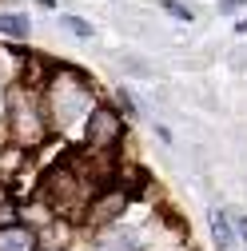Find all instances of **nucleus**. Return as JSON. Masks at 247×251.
<instances>
[{
	"label": "nucleus",
	"mask_w": 247,
	"mask_h": 251,
	"mask_svg": "<svg viewBox=\"0 0 247 251\" xmlns=\"http://www.w3.org/2000/svg\"><path fill=\"white\" fill-rule=\"evenodd\" d=\"M120 136V116L116 112H108V108H96L88 116V144L92 148H104V144H112Z\"/></svg>",
	"instance_id": "f257e3e1"
},
{
	"label": "nucleus",
	"mask_w": 247,
	"mask_h": 251,
	"mask_svg": "<svg viewBox=\"0 0 247 251\" xmlns=\"http://www.w3.org/2000/svg\"><path fill=\"white\" fill-rule=\"evenodd\" d=\"M235 227H239V239H243V243H247V215H243V211H239V215H235Z\"/></svg>",
	"instance_id": "6e6552de"
},
{
	"label": "nucleus",
	"mask_w": 247,
	"mask_h": 251,
	"mask_svg": "<svg viewBox=\"0 0 247 251\" xmlns=\"http://www.w3.org/2000/svg\"><path fill=\"white\" fill-rule=\"evenodd\" d=\"M164 12H168V16H175V20H183V24L192 20V12L183 8V4H175V0H164Z\"/></svg>",
	"instance_id": "39448f33"
},
{
	"label": "nucleus",
	"mask_w": 247,
	"mask_h": 251,
	"mask_svg": "<svg viewBox=\"0 0 247 251\" xmlns=\"http://www.w3.org/2000/svg\"><path fill=\"white\" fill-rule=\"evenodd\" d=\"M0 251H36V235L28 227H4L0 231Z\"/></svg>",
	"instance_id": "f03ea898"
},
{
	"label": "nucleus",
	"mask_w": 247,
	"mask_h": 251,
	"mask_svg": "<svg viewBox=\"0 0 247 251\" xmlns=\"http://www.w3.org/2000/svg\"><path fill=\"white\" fill-rule=\"evenodd\" d=\"M0 36L24 40V36H28V16H20V12H0Z\"/></svg>",
	"instance_id": "20e7f679"
},
{
	"label": "nucleus",
	"mask_w": 247,
	"mask_h": 251,
	"mask_svg": "<svg viewBox=\"0 0 247 251\" xmlns=\"http://www.w3.org/2000/svg\"><path fill=\"white\" fill-rule=\"evenodd\" d=\"M247 0H220V12H239Z\"/></svg>",
	"instance_id": "0eeeda50"
},
{
	"label": "nucleus",
	"mask_w": 247,
	"mask_h": 251,
	"mask_svg": "<svg viewBox=\"0 0 247 251\" xmlns=\"http://www.w3.org/2000/svg\"><path fill=\"white\" fill-rule=\"evenodd\" d=\"M64 28H68V32H76V36H92V24H84V20H76V16H68Z\"/></svg>",
	"instance_id": "423d86ee"
},
{
	"label": "nucleus",
	"mask_w": 247,
	"mask_h": 251,
	"mask_svg": "<svg viewBox=\"0 0 247 251\" xmlns=\"http://www.w3.org/2000/svg\"><path fill=\"white\" fill-rule=\"evenodd\" d=\"M207 224H211V235H215V247H220V251H227V247L235 243L231 224H227V211H223V207H215V211L207 215Z\"/></svg>",
	"instance_id": "7ed1b4c3"
}]
</instances>
